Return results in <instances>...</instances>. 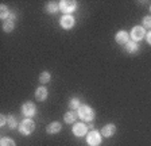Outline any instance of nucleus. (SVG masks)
<instances>
[{
  "label": "nucleus",
  "instance_id": "obj_1",
  "mask_svg": "<svg viewBox=\"0 0 151 146\" xmlns=\"http://www.w3.org/2000/svg\"><path fill=\"white\" fill-rule=\"evenodd\" d=\"M77 115H78L80 119H82V121H85V122H92L94 119L93 108L89 107V106H86V104L81 106V107L77 110Z\"/></svg>",
  "mask_w": 151,
  "mask_h": 146
},
{
  "label": "nucleus",
  "instance_id": "obj_2",
  "mask_svg": "<svg viewBox=\"0 0 151 146\" xmlns=\"http://www.w3.org/2000/svg\"><path fill=\"white\" fill-rule=\"evenodd\" d=\"M18 130H19V133L23 134V135H30V134L34 133V130H35L34 121H32V119H28V118H26L24 121H22L20 123H19Z\"/></svg>",
  "mask_w": 151,
  "mask_h": 146
},
{
  "label": "nucleus",
  "instance_id": "obj_3",
  "mask_svg": "<svg viewBox=\"0 0 151 146\" xmlns=\"http://www.w3.org/2000/svg\"><path fill=\"white\" fill-rule=\"evenodd\" d=\"M78 4L73 1V0H61L60 1V11H62L63 15H70L72 12H74L77 10Z\"/></svg>",
  "mask_w": 151,
  "mask_h": 146
},
{
  "label": "nucleus",
  "instance_id": "obj_4",
  "mask_svg": "<svg viewBox=\"0 0 151 146\" xmlns=\"http://www.w3.org/2000/svg\"><path fill=\"white\" fill-rule=\"evenodd\" d=\"M101 139H103L101 133H99V131H96V130L89 131L88 135H86V143H88L89 146H99L101 143Z\"/></svg>",
  "mask_w": 151,
  "mask_h": 146
},
{
  "label": "nucleus",
  "instance_id": "obj_5",
  "mask_svg": "<svg viewBox=\"0 0 151 146\" xmlns=\"http://www.w3.org/2000/svg\"><path fill=\"white\" fill-rule=\"evenodd\" d=\"M146 29L142 27V26H135L134 29L131 30V41H135V42H139L142 41L143 38H146Z\"/></svg>",
  "mask_w": 151,
  "mask_h": 146
},
{
  "label": "nucleus",
  "instance_id": "obj_6",
  "mask_svg": "<svg viewBox=\"0 0 151 146\" xmlns=\"http://www.w3.org/2000/svg\"><path fill=\"white\" fill-rule=\"evenodd\" d=\"M22 114L24 115L26 118H28V119H31L32 116H35V114H37V107H35L34 103H31V102L24 103V104L22 106Z\"/></svg>",
  "mask_w": 151,
  "mask_h": 146
},
{
  "label": "nucleus",
  "instance_id": "obj_7",
  "mask_svg": "<svg viewBox=\"0 0 151 146\" xmlns=\"http://www.w3.org/2000/svg\"><path fill=\"white\" fill-rule=\"evenodd\" d=\"M74 23H76V20H74V18H73L72 15H62L61 16V19H60V25H61V27H62L63 30L73 29Z\"/></svg>",
  "mask_w": 151,
  "mask_h": 146
},
{
  "label": "nucleus",
  "instance_id": "obj_8",
  "mask_svg": "<svg viewBox=\"0 0 151 146\" xmlns=\"http://www.w3.org/2000/svg\"><path fill=\"white\" fill-rule=\"evenodd\" d=\"M72 131L76 137H84V135H86V133H88V127H86V124L80 122V123L73 124Z\"/></svg>",
  "mask_w": 151,
  "mask_h": 146
},
{
  "label": "nucleus",
  "instance_id": "obj_9",
  "mask_svg": "<svg viewBox=\"0 0 151 146\" xmlns=\"http://www.w3.org/2000/svg\"><path fill=\"white\" fill-rule=\"evenodd\" d=\"M100 133H101V135L105 137V138H111V137H113L116 134V126L113 123H108L101 129Z\"/></svg>",
  "mask_w": 151,
  "mask_h": 146
},
{
  "label": "nucleus",
  "instance_id": "obj_10",
  "mask_svg": "<svg viewBox=\"0 0 151 146\" xmlns=\"http://www.w3.org/2000/svg\"><path fill=\"white\" fill-rule=\"evenodd\" d=\"M115 41L119 45H126L127 42L129 41V34L127 31H124V30H120V31H117L116 35H115Z\"/></svg>",
  "mask_w": 151,
  "mask_h": 146
},
{
  "label": "nucleus",
  "instance_id": "obj_11",
  "mask_svg": "<svg viewBox=\"0 0 151 146\" xmlns=\"http://www.w3.org/2000/svg\"><path fill=\"white\" fill-rule=\"evenodd\" d=\"M47 95H49V91H47L46 87H39L35 91V99L38 102H45L47 99Z\"/></svg>",
  "mask_w": 151,
  "mask_h": 146
},
{
  "label": "nucleus",
  "instance_id": "obj_12",
  "mask_svg": "<svg viewBox=\"0 0 151 146\" xmlns=\"http://www.w3.org/2000/svg\"><path fill=\"white\" fill-rule=\"evenodd\" d=\"M61 130H62V124H61L60 122H51V123L47 124V127H46L47 134H58Z\"/></svg>",
  "mask_w": 151,
  "mask_h": 146
},
{
  "label": "nucleus",
  "instance_id": "obj_13",
  "mask_svg": "<svg viewBox=\"0 0 151 146\" xmlns=\"http://www.w3.org/2000/svg\"><path fill=\"white\" fill-rule=\"evenodd\" d=\"M124 46H126V51L129 54H135V53H138V50H139V45H138V42H135V41H128Z\"/></svg>",
  "mask_w": 151,
  "mask_h": 146
},
{
  "label": "nucleus",
  "instance_id": "obj_14",
  "mask_svg": "<svg viewBox=\"0 0 151 146\" xmlns=\"http://www.w3.org/2000/svg\"><path fill=\"white\" fill-rule=\"evenodd\" d=\"M76 119H77V112L74 111H68L63 115V121L66 123H76Z\"/></svg>",
  "mask_w": 151,
  "mask_h": 146
},
{
  "label": "nucleus",
  "instance_id": "obj_15",
  "mask_svg": "<svg viewBox=\"0 0 151 146\" xmlns=\"http://www.w3.org/2000/svg\"><path fill=\"white\" fill-rule=\"evenodd\" d=\"M58 11H60V3L50 1V3L46 6V12H49V14H57Z\"/></svg>",
  "mask_w": 151,
  "mask_h": 146
},
{
  "label": "nucleus",
  "instance_id": "obj_16",
  "mask_svg": "<svg viewBox=\"0 0 151 146\" xmlns=\"http://www.w3.org/2000/svg\"><path fill=\"white\" fill-rule=\"evenodd\" d=\"M14 29H15V23H14V20H11V19L4 20V23H3V31L4 33H11Z\"/></svg>",
  "mask_w": 151,
  "mask_h": 146
},
{
  "label": "nucleus",
  "instance_id": "obj_17",
  "mask_svg": "<svg viewBox=\"0 0 151 146\" xmlns=\"http://www.w3.org/2000/svg\"><path fill=\"white\" fill-rule=\"evenodd\" d=\"M9 15H11V12H9L8 7H7L6 4H1V7H0V18L6 20V19H8Z\"/></svg>",
  "mask_w": 151,
  "mask_h": 146
},
{
  "label": "nucleus",
  "instance_id": "obj_18",
  "mask_svg": "<svg viewBox=\"0 0 151 146\" xmlns=\"http://www.w3.org/2000/svg\"><path fill=\"white\" fill-rule=\"evenodd\" d=\"M51 80V74L49 72H42L41 74H39V83H42V84H47L49 81Z\"/></svg>",
  "mask_w": 151,
  "mask_h": 146
},
{
  "label": "nucleus",
  "instance_id": "obj_19",
  "mask_svg": "<svg viewBox=\"0 0 151 146\" xmlns=\"http://www.w3.org/2000/svg\"><path fill=\"white\" fill-rule=\"evenodd\" d=\"M7 124H8L9 129H16V127L19 126V123L16 122V118H15V116H12V115L7 116Z\"/></svg>",
  "mask_w": 151,
  "mask_h": 146
},
{
  "label": "nucleus",
  "instance_id": "obj_20",
  "mask_svg": "<svg viewBox=\"0 0 151 146\" xmlns=\"http://www.w3.org/2000/svg\"><path fill=\"white\" fill-rule=\"evenodd\" d=\"M69 107L72 111H74V110H78L80 107H81V104H80V100L77 98H72L69 102Z\"/></svg>",
  "mask_w": 151,
  "mask_h": 146
},
{
  "label": "nucleus",
  "instance_id": "obj_21",
  "mask_svg": "<svg viewBox=\"0 0 151 146\" xmlns=\"http://www.w3.org/2000/svg\"><path fill=\"white\" fill-rule=\"evenodd\" d=\"M0 146H16V143L14 139H11L8 137H4V138H1V141H0Z\"/></svg>",
  "mask_w": 151,
  "mask_h": 146
},
{
  "label": "nucleus",
  "instance_id": "obj_22",
  "mask_svg": "<svg viewBox=\"0 0 151 146\" xmlns=\"http://www.w3.org/2000/svg\"><path fill=\"white\" fill-rule=\"evenodd\" d=\"M142 23H143V27H147V29H150L151 27V16H145L143 18V20H142Z\"/></svg>",
  "mask_w": 151,
  "mask_h": 146
},
{
  "label": "nucleus",
  "instance_id": "obj_23",
  "mask_svg": "<svg viewBox=\"0 0 151 146\" xmlns=\"http://www.w3.org/2000/svg\"><path fill=\"white\" fill-rule=\"evenodd\" d=\"M7 124V116H4L3 114L0 115V126H6Z\"/></svg>",
  "mask_w": 151,
  "mask_h": 146
},
{
  "label": "nucleus",
  "instance_id": "obj_24",
  "mask_svg": "<svg viewBox=\"0 0 151 146\" xmlns=\"http://www.w3.org/2000/svg\"><path fill=\"white\" fill-rule=\"evenodd\" d=\"M146 41H147L148 45H151V30L147 33V34H146Z\"/></svg>",
  "mask_w": 151,
  "mask_h": 146
},
{
  "label": "nucleus",
  "instance_id": "obj_25",
  "mask_svg": "<svg viewBox=\"0 0 151 146\" xmlns=\"http://www.w3.org/2000/svg\"><path fill=\"white\" fill-rule=\"evenodd\" d=\"M150 11H151V6H150Z\"/></svg>",
  "mask_w": 151,
  "mask_h": 146
}]
</instances>
